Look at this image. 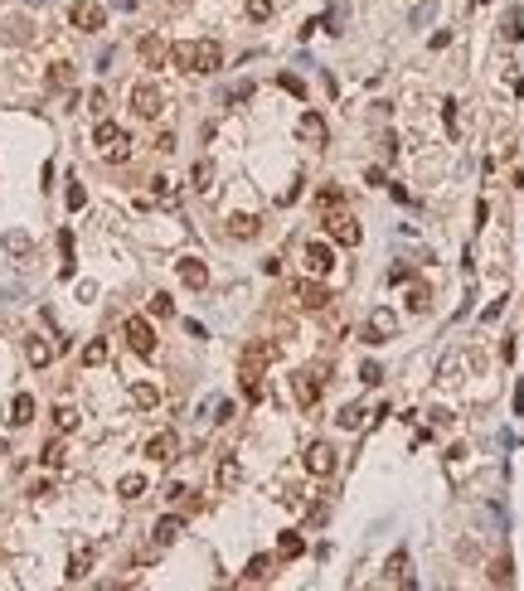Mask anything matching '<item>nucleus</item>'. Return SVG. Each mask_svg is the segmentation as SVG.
<instances>
[{
    "label": "nucleus",
    "mask_w": 524,
    "mask_h": 591,
    "mask_svg": "<svg viewBox=\"0 0 524 591\" xmlns=\"http://www.w3.org/2000/svg\"><path fill=\"white\" fill-rule=\"evenodd\" d=\"M44 82H49L54 92H58V87H68V82H73V63H68V58H58V63H49V78H44Z\"/></svg>",
    "instance_id": "28"
},
{
    "label": "nucleus",
    "mask_w": 524,
    "mask_h": 591,
    "mask_svg": "<svg viewBox=\"0 0 524 591\" xmlns=\"http://www.w3.org/2000/svg\"><path fill=\"white\" fill-rule=\"evenodd\" d=\"M54 427H58V431H78V412L58 403V407H54Z\"/></svg>",
    "instance_id": "37"
},
{
    "label": "nucleus",
    "mask_w": 524,
    "mask_h": 591,
    "mask_svg": "<svg viewBox=\"0 0 524 591\" xmlns=\"http://www.w3.org/2000/svg\"><path fill=\"white\" fill-rule=\"evenodd\" d=\"M403 300H408V310H417V315H422V310L432 305V291H427L422 281H408V296H403Z\"/></svg>",
    "instance_id": "27"
},
{
    "label": "nucleus",
    "mask_w": 524,
    "mask_h": 591,
    "mask_svg": "<svg viewBox=\"0 0 524 591\" xmlns=\"http://www.w3.org/2000/svg\"><path fill=\"white\" fill-rule=\"evenodd\" d=\"M326 233H331L340 247H359V242H364V228H359L355 214H331L326 218Z\"/></svg>",
    "instance_id": "5"
},
{
    "label": "nucleus",
    "mask_w": 524,
    "mask_h": 591,
    "mask_svg": "<svg viewBox=\"0 0 524 591\" xmlns=\"http://www.w3.org/2000/svg\"><path fill=\"white\" fill-rule=\"evenodd\" d=\"M161 107H166V92H161L156 82H137V87H132V112H137L141 121H156Z\"/></svg>",
    "instance_id": "2"
},
{
    "label": "nucleus",
    "mask_w": 524,
    "mask_h": 591,
    "mask_svg": "<svg viewBox=\"0 0 524 591\" xmlns=\"http://www.w3.org/2000/svg\"><path fill=\"white\" fill-rule=\"evenodd\" d=\"M127 345H132L141 359H151V354H156V330H151V320H141V315H127Z\"/></svg>",
    "instance_id": "7"
},
{
    "label": "nucleus",
    "mask_w": 524,
    "mask_h": 591,
    "mask_svg": "<svg viewBox=\"0 0 524 591\" xmlns=\"http://www.w3.org/2000/svg\"><path fill=\"white\" fill-rule=\"evenodd\" d=\"M151 315H156V320H170V315H175V300H170L166 291H156L151 296Z\"/></svg>",
    "instance_id": "35"
},
{
    "label": "nucleus",
    "mask_w": 524,
    "mask_h": 591,
    "mask_svg": "<svg viewBox=\"0 0 524 591\" xmlns=\"http://www.w3.org/2000/svg\"><path fill=\"white\" fill-rule=\"evenodd\" d=\"M359 378H364V383H379V378H384V369H379V364H364V369H359Z\"/></svg>",
    "instance_id": "46"
},
{
    "label": "nucleus",
    "mask_w": 524,
    "mask_h": 591,
    "mask_svg": "<svg viewBox=\"0 0 524 591\" xmlns=\"http://www.w3.org/2000/svg\"><path fill=\"white\" fill-rule=\"evenodd\" d=\"M5 39H15V44H29V39H34V25H29V20H10V25H5Z\"/></svg>",
    "instance_id": "34"
},
{
    "label": "nucleus",
    "mask_w": 524,
    "mask_h": 591,
    "mask_svg": "<svg viewBox=\"0 0 524 591\" xmlns=\"http://www.w3.org/2000/svg\"><path fill=\"white\" fill-rule=\"evenodd\" d=\"M267 577H272V558L257 553V558L248 563V572H243V582H267Z\"/></svg>",
    "instance_id": "29"
},
{
    "label": "nucleus",
    "mask_w": 524,
    "mask_h": 591,
    "mask_svg": "<svg viewBox=\"0 0 524 591\" xmlns=\"http://www.w3.org/2000/svg\"><path fill=\"white\" fill-rule=\"evenodd\" d=\"M292 300H296L301 310H326V305H331V291H326L321 281H296V286H292Z\"/></svg>",
    "instance_id": "9"
},
{
    "label": "nucleus",
    "mask_w": 524,
    "mask_h": 591,
    "mask_svg": "<svg viewBox=\"0 0 524 591\" xmlns=\"http://www.w3.org/2000/svg\"><path fill=\"white\" fill-rule=\"evenodd\" d=\"M282 87H287V92H296V97H306V82L292 78V73H282Z\"/></svg>",
    "instance_id": "44"
},
{
    "label": "nucleus",
    "mask_w": 524,
    "mask_h": 591,
    "mask_svg": "<svg viewBox=\"0 0 524 591\" xmlns=\"http://www.w3.org/2000/svg\"><path fill=\"white\" fill-rule=\"evenodd\" d=\"M190 185L199 189V194H204V189L214 185V165H209V161H199V165H194V170H190Z\"/></svg>",
    "instance_id": "32"
},
{
    "label": "nucleus",
    "mask_w": 524,
    "mask_h": 591,
    "mask_svg": "<svg viewBox=\"0 0 524 591\" xmlns=\"http://www.w3.org/2000/svg\"><path fill=\"white\" fill-rule=\"evenodd\" d=\"M301 553H306V538L296 528H287V533L277 538V558H301Z\"/></svg>",
    "instance_id": "24"
},
{
    "label": "nucleus",
    "mask_w": 524,
    "mask_h": 591,
    "mask_svg": "<svg viewBox=\"0 0 524 591\" xmlns=\"http://www.w3.org/2000/svg\"><path fill=\"white\" fill-rule=\"evenodd\" d=\"M384 577L393 582V587H413V577H408V548H398V553L384 563Z\"/></svg>",
    "instance_id": "17"
},
{
    "label": "nucleus",
    "mask_w": 524,
    "mask_h": 591,
    "mask_svg": "<svg viewBox=\"0 0 524 591\" xmlns=\"http://www.w3.org/2000/svg\"><path fill=\"white\" fill-rule=\"evenodd\" d=\"M68 25L83 29V34H92V29L107 25V10H102L97 0H73V5H68Z\"/></svg>",
    "instance_id": "3"
},
{
    "label": "nucleus",
    "mask_w": 524,
    "mask_h": 591,
    "mask_svg": "<svg viewBox=\"0 0 524 591\" xmlns=\"http://www.w3.org/2000/svg\"><path fill=\"white\" fill-rule=\"evenodd\" d=\"M175 451H180V436H175V431H156V436L146 441V456L161 460V465H170V460H175Z\"/></svg>",
    "instance_id": "12"
},
{
    "label": "nucleus",
    "mask_w": 524,
    "mask_h": 591,
    "mask_svg": "<svg viewBox=\"0 0 524 591\" xmlns=\"http://www.w3.org/2000/svg\"><path fill=\"white\" fill-rule=\"evenodd\" d=\"M393 330H398V320H393V310H384V305H379V310L369 315V345H384V340L393 335Z\"/></svg>",
    "instance_id": "16"
},
{
    "label": "nucleus",
    "mask_w": 524,
    "mask_h": 591,
    "mask_svg": "<svg viewBox=\"0 0 524 591\" xmlns=\"http://www.w3.org/2000/svg\"><path fill=\"white\" fill-rule=\"evenodd\" d=\"M238 388H243L248 403H262V398H267V388H262V369H243V374H238Z\"/></svg>",
    "instance_id": "18"
},
{
    "label": "nucleus",
    "mask_w": 524,
    "mask_h": 591,
    "mask_svg": "<svg viewBox=\"0 0 524 591\" xmlns=\"http://www.w3.org/2000/svg\"><path fill=\"white\" fill-rule=\"evenodd\" d=\"M277 359V345H248L243 349V369H267Z\"/></svg>",
    "instance_id": "22"
},
{
    "label": "nucleus",
    "mask_w": 524,
    "mask_h": 591,
    "mask_svg": "<svg viewBox=\"0 0 524 591\" xmlns=\"http://www.w3.org/2000/svg\"><path fill=\"white\" fill-rule=\"evenodd\" d=\"M87 204V189L83 185H68V209H83Z\"/></svg>",
    "instance_id": "43"
},
{
    "label": "nucleus",
    "mask_w": 524,
    "mask_h": 591,
    "mask_svg": "<svg viewBox=\"0 0 524 591\" xmlns=\"http://www.w3.org/2000/svg\"><path fill=\"white\" fill-rule=\"evenodd\" d=\"M83 364H87V369H97V364H107V340H92V345H87V349H83Z\"/></svg>",
    "instance_id": "36"
},
{
    "label": "nucleus",
    "mask_w": 524,
    "mask_h": 591,
    "mask_svg": "<svg viewBox=\"0 0 524 591\" xmlns=\"http://www.w3.org/2000/svg\"><path fill=\"white\" fill-rule=\"evenodd\" d=\"M321 204H326V209H340V204H345V194H340V189H326V194H321Z\"/></svg>",
    "instance_id": "45"
},
{
    "label": "nucleus",
    "mask_w": 524,
    "mask_h": 591,
    "mask_svg": "<svg viewBox=\"0 0 524 591\" xmlns=\"http://www.w3.org/2000/svg\"><path fill=\"white\" fill-rule=\"evenodd\" d=\"M87 572H92V553H87V548H78V553L68 558V572H63V577H68V582H83Z\"/></svg>",
    "instance_id": "26"
},
{
    "label": "nucleus",
    "mask_w": 524,
    "mask_h": 591,
    "mask_svg": "<svg viewBox=\"0 0 524 591\" xmlns=\"http://www.w3.org/2000/svg\"><path fill=\"white\" fill-rule=\"evenodd\" d=\"M117 494H122V499H141V494H146V475H122V480H117Z\"/></svg>",
    "instance_id": "31"
},
{
    "label": "nucleus",
    "mask_w": 524,
    "mask_h": 591,
    "mask_svg": "<svg viewBox=\"0 0 524 591\" xmlns=\"http://www.w3.org/2000/svg\"><path fill=\"white\" fill-rule=\"evenodd\" d=\"M137 54H141V63H146V68H161L170 49H166V39H161V34H146V39L137 44Z\"/></svg>",
    "instance_id": "14"
},
{
    "label": "nucleus",
    "mask_w": 524,
    "mask_h": 591,
    "mask_svg": "<svg viewBox=\"0 0 524 591\" xmlns=\"http://www.w3.org/2000/svg\"><path fill=\"white\" fill-rule=\"evenodd\" d=\"M132 403H137L141 412H151V407L161 403V388H156V383H132Z\"/></svg>",
    "instance_id": "25"
},
{
    "label": "nucleus",
    "mask_w": 524,
    "mask_h": 591,
    "mask_svg": "<svg viewBox=\"0 0 524 591\" xmlns=\"http://www.w3.org/2000/svg\"><path fill=\"white\" fill-rule=\"evenodd\" d=\"M301 465H306V475H316V480L335 475V446H331V441H311L306 456H301Z\"/></svg>",
    "instance_id": "4"
},
{
    "label": "nucleus",
    "mask_w": 524,
    "mask_h": 591,
    "mask_svg": "<svg viewBox=\"0 0 524 591\" xmlns=\"http://www.w3.org/2000/svg\"><path fill=\"white\" fill-rule=\"evenodd\" d=\"M92 146L107 156L112 165L132 161V141H127V131L117 126V121H107V116H97V131H92Z\"/></svg>",
    "instance_id": "1"
},
{
    "label": "nucleus",
    "mask_w": 524,
    "mask_h": 591,
    "mask_svg": "<svg viewBox=\"0 0 524 591\" xmlns=\"http://www.w3.org/2000/svg\"><path fill=\"white\" fill-rule=\"evenodd\" d=\"M0 456H5V441H0Z\"/></svg>",
    "instance_id": "49"
},
{
    "label": "nucleus",
    "mask_w": 524,
    "mask_h": 591,
    "mask_svg": "<svg viewBox=\"0 0 524 591\" xmlns=\"http://www.w3.org/2000/svg\"><path fill=\"white\" fill-rule=\"evenodd\" d=\"M228 233H233V238H257V233H262V218H252V214H233L228 218Z\"/></svg>",
    "instance_id": "20"
},
{
    "label": "nucleus",
    "mask_w": 524,
    "mask_h": 591,
    "mask_svg": "<svg viewBox=\"0 0 524 591\" xmlns=\"http://www.w3.org/2000/svg\"><path fill=\"white\" fill-rule=\"evenodd\" d=\"M175 267H180V281H185L190 291H204V286H209V267H204L199 257H180Z\"/></svg>",
    "instance_id": "13"
},
{
    "label": "nucleus",
    "mask_w": 524,
    "mask_h": 591,
    "mask_svg": "<svg viewBox=\"0 0 524 591\" xmlns=\"http://www.w3.org/2000/svg\"><path fill=\"white\" fill-rule=\"evenodd\" d=\"M296 136H301L306 146H326L331 126H326V116H321V112H301V116H296Z\"/></svg>",
    "instance_id": "10"
},
{
    "label": "nucleus",
    "mask_w": 524,
    "mask_h": 591,
    "mask_svg": "<svg viewBox=\"0 0 524 591\" xmlns=\"http://www.w3.org/2000/svg\"><path fill=\"white\" fill-rule=\"evenodd\" d=\"M321 388H326L321 369H301V374L292 378V398H296L301 407H316V403H321Z\"/></svg>",
    "instance_id": "6"
},
{
    "label": "nucleus",
    "mask_w": 524,
    "mask_h": 591,
    "mask_svg": "<svg viewBox=\"0 0 524 591\" xmlns=\"http://www.w3.org/2000/svg\"><path fill=\"white\" fill-rule=\"evenodd\" d=\"M156 151H161V156H170V151H175V136L161 131V136H156Z\"/></svg>",
    "instance_id": "47"
},
{
    "label": "nucleus",
    "mask_w": 524,
    "mask_h": 591,
    "mask_svg": "<svg viewBox=\"0 0 524 591\" xmlns=\"http://www.w3.org/2000/svg\"><path fill=\"white\" fill-rule=\"evenodd\" d=\"M476 5H486V0H476Z\"/></svg>",
    "instance_id": "50"
},
{
    "label": "nucleus",
    "mask_w": 524,
    "mask_h": 591,
    "mask_svg": "<svg viewBox=\"0 0 524 591\" xmlns=\"http://www.w3.org/2000/svg\"><path fill=\"white\" fill-rule=\"evenodd\" d=\"M185 533V519H175V514H166V519H161V524H156V548H170V543H175V538Z\"/></svg>",
    "instance_id": "19"
},
{
    "label": "nucleus",
    "mask_w": 524,
    "mask_h": 591,
    "mask_svg": "<svg viewBox=\"0 0 524 591\" xmlns=\"http://www.w3.org/2000/svg\"><path fill=\"white\" fill-rule=\"evenodd\" d=\"M87 112H92V116H107V92H102V87L87 92Z\"/></svg>",
    "instance_id": "40"
},
{
    "label": "nucleus",
    "mask_w": 524,
    "mask_h": 591,
    "mask_svg": "<svg viewBox=\"0 0 524 591\" xmlns=\"http://www.w3.org/2000/svg\"><path fill=\"white\" fill-rule=\"evenodd\" d=\"M340 427H364V407H345V412H340Z\"/></svg>",
    "instance_id": "41"
},
{
    "label": "nucleus",
    "mask_w": 524,
    "mask_h": 591,
    "mask_svg": "<svg viewBox=\"0 0 524 591\" xmlns=\"http://www.w3.org/2000/svg\"><path fill=\"white\" fill-rule=\"evenodd\" d=\"M170 63H175L180 73H190V68H194V39H185V44H175V49H170Z\"/></svg>",
    "instance_id": "30"
},
{
    "label": "nucleus",
    "mask_w": 524,
    "mask_h": 591,
    "mask_svg": "<svg viewBox=\"0 0 524 591\" xmlns=\"http://www.w3.org/2000/svg\"><path fill=\"white\" fill-rule=\"evenodd\" d=\"M219 63H223V49L214 39H194V68L190 73H219Z\"/></svg>",
    "instance_id": "11"
},
{
    "label": "nucleus",
    "mask_w": 524,
    "mask_h": 591,
    "mask_svg": "<svg viewBox=\"0 0 524 591\" xmlns=\"http://www.w3.org/2000/svg\"><path fill=\"white\" fill-rule=\"evenodd\" d=\"M505 34H510V39H520V34H524V29H520V10H515V15L505 20Z\"/></svg>",
    "instance_id": "48"
},
{
    "label": "nucleus",
    "mask_w": 524,
    "mask_h": 591,
    "mask_svg": "<svg viewBox=\"0 0 524 591\" xmlns=\"http://www.w3.org/2000/svg\"><path fill=\"white\" fill-rule=\"evenodd\" d=\"M63 456H68V451H63V441H49V446L39 451V460H44L49 470H58V465H63Z\"/></svg>",
    "instance_id": "38"
},
{
    "label": "nucleus",
    "mask_w": 524,
    "mask_h": 591,
    "mask_svg": "<svg viewBox=\"0 0 524 591\" xmlns=\"http://www.w3.org/2000/svg\"><path fill=\"white\" fill-rule=\"evenodd\" d=\"M272 15V0H248V20H267Z\"/></svg>",
    "instance_id": "42"
},
{
    "label": "nucleus",
    "mask_w": 524,
    "mask_h": 591,
    "mask_svg": "<svg viewBox=\"0 0 524 591\" xmlns=\"http://www.w3.org/2000/svg\"><path fill=\"white\" fill-rule=\"evenodd\" d=\"M5 252H10V257H29V233H20V228L5 233Z\"/></svg>",
    "instance_id": "33"
},
{
    "label": "nucleus",
    "mask_w": 524,
    "mask_h": 591,
    "mask_svg": "<svg viewBox=\"0 0 524 591\" xmlns=\"http://www.w3.org/2000/svg\"><path fill=\"white\" fill-rule=\"evenodd\" d=\"M491 582H496V587H510V582H515V572H510V558H500V563L491 567Z\"/></svg>",
    "instance_id": "39"
},
{
    "label": "nucleus",
    "mask_w": 524,
    "mask_h": 591,
    "mask_svg": "<svg viewBox=\"0 0 524 591\" xmlns=\"http://www.w3.org/2000/svg\"><path fill=\"white\" fill-rule=\"evenodd\" d=\"M301 257H306V271H311V276H331L335 271V247L331 242H306Z\"/></svg>",
    "instance_id": "8"
},
{
    "label": "nucleus",
    "mask_w": 524,
    "mask_h": 591,
    "mask_svg": "<svg viewBox=\"0 0 524 591\" xmlns=\"http://www.w3.org/2000/svg\"><path fill=\"white\" fill-rule=\"evenodd\" d=\"M214 480H219V489H233V484L243 480V465H238L233 456H223V460H219V470H214Z\"/></svg>",
    "instance_id": "23"
},
{
    "label": "nucleus",
    "mask_w": 524,
    "mask_h": 591,
    "mask_svg": "<svg viewBox=\"0 0 524 591\" xmlns=\"http://www.w3.org/2000/svg\"><path fill=\"white\" fill-rule=\"evenodd\" d=\"M5 422H10V427H29V422H34V398L20 393V398L10 403V417H5Z\"/></svg>",
    "instance_id": "21"
},
{
    "label": "nucleus",
    "mask_w": 524,
    "mask_h": 591,
    "mask_svg": "<svg viewBox=\"0 0 524 591\" xmlns=\"http://www.w3.org/2000/svg\"><path fill=\"white\" fill-rule=\"evenodd\" d=\"M25 359L34 364V369H49V364H54V345H49L44 335H29L25 340Z\"/></svg>",
    "instance_id": "15"
}]
</instances>
